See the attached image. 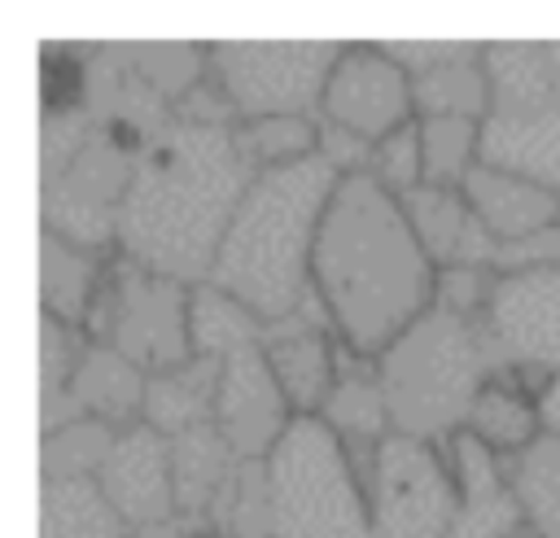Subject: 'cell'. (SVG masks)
<instances>
[{
  "label": "cell",
  "mask_w": 560,
  "mask_h": 538,
  "mask_svg": "<svg viewBox=\"0 0 560 538\" xmlns=\"http://www.w3.org/2000/svg\"><path fill=\"white\" fill-rule=\"evenodd\" d=\"M319 122L341 127L368 144L416 122L411 70L385 44H346L324 83Z\"/></svg>",
  "instance_id": "cell-9"
},
{
  "label": "cell",
  "mask_w": 560,
  "mask_h": 538,
  "mask_svg": "<svg viewBox=\"0 0 560 538\" xmlns=\"http://www.w3.org/2000/svg\"><path fill=\"white\" fill-rule=\"evenodd\" d=\"M236 153L245 166L258 171H280L298 166L319 153V118L315 114H271V118H245L232 127Z\"/></svg>",
  "instance_id": "cell-29"
},
{
  "label": "cell",
  "mask_w": 560,
  "mask_h": 538,
  "mask_svg": "<svg viewBox=\"0 0 560 538\" xmlns=\"http://www.w3.org/2000/svg\"><path fill=\"white\" fill-rule=\"evenodd\" d=\"M105 276H109V267H105L101 249H88V245H74L66 236H57V232H44V245H39V302H44L48 319H57L66 328H83Z\"/></svg>",
  "instance_id": "cell-20"
},
{
  "label": "cell",
  "mask_w": 560,
  "mask_h": 538,
  "mask_svg": "<svg viewBox=\"0 0 560 538\" xmlns=\"http://www.w3.org/2000/svg\"><path fill=\"white\" fill-rule=\"evenodd\" d=\"M551 48V79H556V101H560V44H547Z\"/></svg>",
  "instance_id": "cell-37"
},
{
  "label": "cell",
  "mask_w": 560,
  "mask_h": 538,
  "mask_svg": "<svg viewBox=\"0 0 560 538\" xmlns=\"http://www.w3.org/2000/svg\"><path fill=\"white\" fill-rule=\"evenodd\" d=\"M70 407L88 420H101L109 429L144 424V398H149V372L131 363L109 341H88L74 372H70Z\"/></svg>",
  "instance_id": "cell-17"
},
{
  "label": "cell",
  "mask_w": 560,
  "mask_h": 538,
  "mask_svg": "<svg viewBox=\"0 0 560 538\" xmlns=\"http://www.w3.org/2000/svg\"><path fill=\"white\" fill-rule=\"evenodd\" d=\"M337 179L319 153L258 171L228 219L210 284L241 297L267 328L306 311L315 302V241Z\"/></svg>",
  "instance_id": "cell-3"
},
{
  "label": "cell",
  "mask_w": 560,
  "mask_h": 538,
  "mask_svg": "<svg viewBox=\"0 0 560 538\" xmlns=\"http://www.w3.org/2000/svg\"><path fill=\"white\" fill-rule=\"evenodd\" d=\"M109 507L122 516L131 534L162 529L179 521L175 507V472H171V437L153 424H131L114 433L105 464L92 477Z\"/></svg>",
  "instance_id": "cell-11"
},
{
  "label": "cell",
  "mask_w": 560,
  "mask_h": 538,
  "mask_svg": "<svg viewBox=\"0 0 560 538\" xmlns=\"http://www.w3.org/2000/svg\"><path fill=\"white\" fill-rule=\"evenodd\" d=\"M214 394H219V359L192 354L188 363L149 376L144 424H153L166 437L188 433L197 424H210L214 420Z\"/></svg>",
  "instance_id": "cell-22"
},
{
  "label": "cell",
  "mask_w": 560,
  "mask_h": 538,
  "mask_svg": "<svg viewBox=\"0 0 560 538\" xmlns=\"http://www.w3.org/2000/svg\"><path fill=\"white\" fill-rule=\"evenodd\" d=\"M131 529L109 507L92 477H52L39 494V538H127Z\"/></svg>",
  "instance_id": "cell-23"
},
{
  "label": "cell",
  "mask_w": 560,
  "mask_h": 538,
  "mask_svg": "<svg viewBox=\"0 0 560 538\" xmlns=\"http://www.w3.org/2000/svg\"><path fill=\"white\" fill-rule=\"evenodd\" d=\"M481 166L512 171L560 197V101L534 109H490L481 118Z\"/></svg>",
  "instance_id": "cell-15"
},
{
  "label": "cell",
  "mask_w": 560,
  "mask_h": 538,
  "mask_svg": "<svg viewBox=\"0 0 560 538\" xmlns=\"http://www.w3.org/2000/svg\"><path fill=\"white\" fill-rule=\"evenodd\" d=\"M494 271H560V223L499 245Z\"/></svg>",
  "instance_id": "cell-34"
},
{
  "label": "cell",
  "mask_w": 560,
  "mask_h": 538,
  "mask_svg": "<svg viewBox=\"0 0 560 538\" xmlns=\"http://www.w3.org/2000/svg\"><path fill=\"white\" fill-rule=\"evenodd\" d=\"M442 451L459 486V512L446 538H512L516 529H525L521 503L508 486V459L499 451H490L468 429L446 437Z\"/></svg>",
  "instance_id": "cell-14"
},
{
  "label": "cell",
  "mask_w": 560,
  "mask_h": 538,
  "mask_svg": "<svg viewBox=\"0 0 560 538\" xmlns=\"http://www.w3.org/2000/svg\"><path fill=\"white\" fill-rule=\"evenodd\" d=\"M114 433L109 424L101 420H66L61 429L44 433V481L52 477H96V468L105 464L109 446H114Z\"/></svg>",
  "instance_id": "cell-31"
},
{
  "label": "cell",
  "mask_w": 560,
  "mask_h": 538,
  "mask_svg": "<svg viewBox=\"0 0 560 538\" xmlns=\"http://www.w3.org/2000/svg\"><path fill=\"white\" fill-rule=\"evenodd\" d=\"M508 486L534 534L560 538V437H538L508 455Z\"/></svg>",
  "instance_id": "cell-28"
},
{
  "label": "cell",
  "mask_w": 560,
  "mask_h": 538,
  "mask_svg": "<svg viewBox=\"0 0 560 538\" xmlns=\"http://www.w3.org/2000/svg\"><path fill=\"white\" fill-rule=\"evenodd\" d=\"M184 538H232V534H223V529H188Z\"/></svg>",
  "instance_id": "cell-38"
},
{
  "label": "cell",
  "mask_w": 560,
  "mask_h": 538,
  "mask_svg": "<svg viewBox=\"0 0 560 538\" xmlns=\"http://www.w3.org/2000/svg\"><path fill=\"white\" fill-rule=\"evenodd\" d=\"M464 429H468L472 437H481L490 451H499L503 459L542 437L538 411H534V394L521 389L508 372H494V376L481 385V394H477V402H472Z\"/></svg>",
  "instance_id": "cell-24"
},
{
  "label": "cell",
  "mask_w": 560,
  "mask_h": 538,
  "mask_svg": "<svg viewBox=\"0 0 560 538\" xmlns=\"http://www.w3.org/2000/svg\"><path fill=\"white\" fill-rule=\"evenodd\" d=\"M319 420L341 437L350 464H354V468L363 472V481H368L376 446L394 433L389 398H385L376 359L354 354V350L341 346V372H337V385H332V394H328Z\"/></svg>",
  "instance_id": "cell-16"
},
{
  "label": "cell",
  "mask_w": 560,
  "mask_h": 538,
  "mask_svg": "<svg viewBox=\"0 0 560 538\" xmlns=\"http://www.w3.org/2000/svg\"><path fill=\"white\" fill-rule=\"evenodd\" d=\"M494 109H534L556 101L547 44H486L481 48Z\"/></svg>",
  "instance_id": "cell-26"
},
{
  "label": "cell",
  "mask_w": 560,
  "mask_h": 538,
  "mask_svg": "<svg viewBox=\"0 0 560 538\" xmlns=\"http://www.w3.org/2000/svg\"><path fill=\"white\" fill-rule=\"evenodd\" d=\"M394 433L446 442L468 424L481 385L499 372L481 324L429 306L398 341L376 354Z\"/></svg>",
  "instance_id": "cell-4"
},
{
  "label": "cell",
  "mask_w": 560,
  "mask_h": 538,
  "mask_svg": "<svg viewBox=\"0 0 560 538\" xmlns=\"http://www.w3.org/2000/svg\"><path fill=\"white\" fill-rule=\"evenodd\" d=\"M512 538H542V534H534V529H529V525H525V529H516V534H512Z\"/></svg>",
  "instance_id": "cell-39"
},
{
  "label": "cell",
  "mask_w": 560,
  "mask_h": 538,
  "mask_svg": "<svg viewBox=\"0 0 560 538\" xmlns=\"http://www.w3.org/2000/svg\"><path fill=\"white\" fill-rule=\"evenodd\" d=\"M262 341H267V324L241 297L223 293L210 280L192 289V354L223 363L228 354L262 346Z\"/></svg>",
  "instance_id": "cell-27"
},
{
  "label": "cell",
  "mask_w": 560,
  "mask_h": 538,
  "mask_svg": "<svg viewBox=\"0 0 560 538\" xmlns=\"http://www.w3.org/2000/svg\"><path fill=\"white\" fill-rule=\"evenodd\" d=\"M481 48L486 44H459L446 61H433L420 74H411L416 118H477L481 122L494 109Z\"/></svg>",
  "instance_id": "cell-21"
},
{
  "label": "cell",
  "mask_w": 560,
  "mask_h": 538,
  "mask_svg": "<svg viewBox=\"0 0 560 538\" xmlns=\"http://www.w3.org/2000/svg\"><path fill=\"white\" fill-rule=\"evenodd\" d=\"M88 341H109L149 376L192 359V284L153 276L144 267H109L92 315Z\"/></svg>",
  "instance_id": "cell-6"
},
{
  "label": "cell",
  "mask_w": 560,
  "mask_h": 538,
  "mask_svg": "<svg viewBox=\"0 0 560 538\" xmlns=\"http://www.w3.org/2000/svg\"><path fill=\"white\" fill-rule=\"evenodd\" d=\"M372 538H446L459 512V486L442 442L389 433L368 472Z\"/></svg>",
  "instance_id": "cell-7"
},
{
  "label": "cell",
  "mask_w": 560,
  "mask_h": 538,
  "mask_svg": "<svg viewBox=\"0 0 560 538\" xmlns=\"http://www.w3.org/2000/svg\"><path fill=\"white\" fill-rule=\"evenodd\" d=\"M346 44L315 39H245V44H210V74L232 96L241 122L271 114H319L324 83Z\"/></svg>",
  "instance_id": "cell-8"
},
{
  "label": "cell",
  "mask_w": 560,
  "mask_h": 538,
  "mask_svg": "<svg viewBox=\"0 0 560 538\" xmlns=\"http://www.w3.org/2000/svg\"><path fill=\"white\" fill-rule=\"evenodd\" d=\"M188 534V529H184ZM179 529H175V521L171 525H162V529H144V534H127V538H184Z\"/></svg>",
  "instance_id": "cell-36"
},
{
  "label": "cell",
  "mask_w": 560,
  "mask_h": 538,
  "mask_svg": "<svg viewBox=\"0 0 560 538\" xmlns=\"http://www.w3.org/2000/svg\"><path fill=\"white\" fill-rule=\"evenodd\" d=\"M241 468L236 451L228 446V437L210 424H197L188 433L171 437V472H175V507L184 521H197L201 529H210V512L219 503V494L228 490L232 472Z\"/></svg>",
  "instance_id": "cell-19"
},
{
  "label": "cell",
  "mask_w": 560,
  "mask_h": 538,
  "mask_svg": "<svg viewBox=\"0 0 560 538\" xmlns=\"http://www.w3.org/2000/svg\"><path fill=\"white\" fill-rule=\"evenodd\" d=\"M494 284H499V271L494 267H438L433 306L446 311V315H459V319L481 324Z\"/></svg>",
  "instance_id": "cell-33"
},
{
  "label": "cell",
  "mask_w": 560,
  "mask_h": 538,
  "mask_svg": "<svg viewBox=\"0 0 560 538\" xmlns=\"http://www.w3.org/2000/svg\"><path fill=\"white\" fill-rule=\"evenodd\" d=\"M271 538H372L368 481L319 416H298L262 459Z\"/></svg>",
  "instance_id": "cell-5"
},
{
  "label": "cell",
  "mask_w": 560,
  "mask_h": 538,
  "mask_svg": "<svg viewBox=\"0 0 560 538\" xmlns=\"http://www.w3.org/2000/svg\"><path fill=\"white\" fill-rule=\"evenodd\" d=\"M293 420L298 416L289 398L280 394V381L267 363V341L236 350L219 363L214 429L228 437L236 459H267Z\"/></svg>",
  "instance_id": "cell-12"
},
{
  "label": "cell",
  "mask_w": 560,
  "mask_h": 538,
  "mask_svg": "<svg viewBox=\"0 0 560 538\" xmlns=\"http://www.w3.org/2000/svg\"><path fill=\"white\" fill-rule=\"evenodd\" d=\"M368 175L389 188L394 197H407L411 188L424 184V153H420V118L389 131L385 140L372 144V162H368Z\"/></svg>",
  "instance_id": "cell-32"
},
{
  "label": "cell",
  "mask_w": 560,
  "mask_h": 538,
  "mask_svg": "<svg viewBox=\"0 0 560 538\" xmlns=\"http://www.w3.org/2000/svg\"><path fill=\"white\" fill-rule=\"evenodd\" d=\"M534 411H538V429L547 437H560V372H551L538 394H534Z\"/></svg>",
  "instance_id": "cell-35"
},
{
  "label": "cell",
  "mask_w": 560,
  "mask_h": 538,
  "mask_svg": "<svg viewBox=\"0 0 560 538\" xmlns=\"http://www.w3.org/2000/svg\"><path fill=\"white\" fill-rule=\"evenodd\" d=\"M438 267L402 201L368 171L341 175L315 241V297L354 354H385L429 306Z\"/></svg>",
  "instance_id": "cell-2"
},
{
  "label": "cell",
  "mask_w": 560,
  "mask_h": 538,
  "mask_svg": "<svg viewBox=\"0 0 560 538\" xmlns=\"http://www.w3.org/2000/svg\"><path fill=\"white\" fill-rule=\"evenodd\" d=\"M481 328L499 372H560V271H499Z\"/></svg>",
  "instance_id": "cell-10"
},
{
  "label": "cell",
  "mask_w": 560,
  "mask_h": 538,
  "mask_svg": "<svg viewBox=\"0 0 560 538\" xmlns=\"http://www.w3.org/2000/svg\"><path fill=\"white\" fill-rule=\"evenodd\" d=\"M424 254L433 258V267H455L472 227H477V214L464 197V188H442V184H420L411 188L407 197H398Z\"/></svg>",
  "instance_id": "cell-25"
},
{
  "label": "cell",
  "mask_w": 560,
  "mask_h": 538,
  "mask_svg": "<svg viewBox=\"0 0 560 538\" xmlns=\"http://www.w3.org/2000/svg\"><path fill=\"white\" fill-rule=\"evenodd\" d=\"M464 197L472 206V214L490 227V236L499 245L534 236L551 223H560V197L547 192L534 179H521L512 171H494V166H477L464 179Z\"/></svg>",
  "instance_id": "cell-18"
},
{
  "label": "cell",
  "mask_w": 560,
  "mask_h": 538,
  "mask_svg": "<svg viewBox=\"0 0 560 538\" xmlns=\"http://www.w3.org/2000/svg\"><path fill=\"white\" fill-rule=\"evenodd\" d=\"M254 171L236 153L232 127L162 122L131 157L118 201V254L131 267L206 284L219 241Z\"/></svg>",
  "instance_id": "cell-1"
},
{
  "label": "cell",
  "mask_w": 560,
  "mask_h": 538,
  "mask_svg": "<svg viewBox=\"0 0 560 538\" xmlns=\"http://www.w3.org/2000/svg\"><path fill=\"white\" fill-rule=\"evenodd\" d=\"M315 311L324 315L319 297L293 319L267 328V363L293 416H319L341 372V341L328 319H315Z\"/></svg>",
  "instance_id": "cell-13"
},
{
  "label": "cell",
  "mask_w": 560,
  "mask_h": 538,
  "mask_svg": "<svg viewBox=\"0 0 560 538\" xmlns=\"http://www.w3.org/2000/svg\"><path fill=\"white\" fill-rule=\"evenodd\" d=\"M420 153H424V184L464 188V179L481 166V122L420 118Z\"/></svg>",
  "instance_id": "cell-30"
}]
</instances>
